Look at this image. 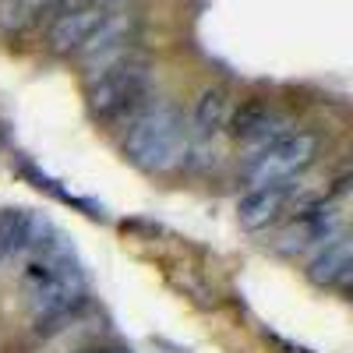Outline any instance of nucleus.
Masks as SVG:
<instances>
[{
  "label": "nucleus",
  "mask_w": 353,
  "mask_h": 353,
  "mask_svg": "<svg viewBox=\"0 0 353 353\" xmlns=\"http://www.w3.org/2000/svg\"><path fill=\"white\" fill-rule=\"evenodd\" d=\"M191 149L184 117L173 103H149L124 134V156L145 173H166L181 166Z\"/></svg>",
  "instance_id": "nucleus-1"
},
{
  "label": "nucleus",
  "mask_w": 353,
  "mask_h": 353,
  "mask_svg": "<svg viewBox=\"0 0 353 353\" xmlns=\"http://www.w3.org/2000/svg\"><path fill=\"white\" fill-rule=\"evenodd\" d=\"M152 68L145 57L131 53L128 61L88 78V113L106 124H131L152 99Z\"/></svg>",
  "instance_id": "nucleus-2"
},
{
  "label": "nucleus",
  "mask_w": 353,
  "mask_h": 353,
  "mask_svg": "<svg viewBox=\"0 0 353 353\" xmlns=\"http://www.w3.org/2000/svg\"><path fill=\"white\" fill-rule=\"evenodd\" d=\"M318 156V134L311 131H290L269 145L254 149L244 163V181L251 188L272 184V181H290V176L304 173Z\"/></svg>",
  "instance_id": "nucleus-3"
},
{
  "label": "nucleus",
  "mask_w": 353,
  "mask_h": 353,
  "mask_svg": "<svg viewBox=\"0 0 353 353\" xmlns=\"http://www.w3.org/2000/svg\"><path fill=\"white\" fill-rule=\"evenodd\" d=\"M339 230H343V219H339V209L332 201H304L297 209V216H293V223L283 230L279 251L297 254L311 244H325Z\"/></svg>",
  "instance_id": "nucleus-4"
},
{
  "label": "nucleus",
  "mask_w": 353,
  "mask_h": 353,
  "mask_svg": "<svg viewBox=\"0 0 353 353\" xmlns=\"http://www.w3.org/2000/svg\"><path fill=\"white\" fill-rule=\"evenodd\" d=\"M293 198H297V176L248 188L237 201V219L244 230H265L286 212V205H293Z\"/></svg>",
  "instance_id": "nucleus-5"
},
{
  "label": "nucleus",
  "mask_w": 353,
  "mask_h": 353,
  "mask_svg": "<svg viewBox=\"0 0 353 353\" xmlns=\"http://www.w3.org/2000/svg\"><path fill=\"white\" fill-rule=\"evenodd\" d=\"M53 226L25 209H0V269L11 258H25L43 237H50Z\"/></svg>",
  "instance_id": "nucleus-6"
},
{
  "label": "nucleus",
  "mask_w": 353,
  "mask_h": 353,
  "mask_svg": "<svg viewBox=\"0 0 353 353\" xmlns=\"http://www.w3.org/2000/svg\"><path fill=\"white\" fill-rule=\"evenodd\" d=\"M226 121H230V134L237 141L254 145V149H261V145H269V141L290 134V121H286V117L276 113L272 106L258 103V99L244 103L233 117H226Z\"/></svg>",
  "instance_id": "nucleus-7"
},
{
  "label": "nucleus",
  "mask_w": 353,
  "mask_h": 353,
  "mask_svg": "<svg viewBox=\"0 0 353 353\" xmlns=\"http://www.w3.org/2000/svg\"><path fill=\"white\" fill-rule=\"evenodd\" d=\"M353 276V241L339 230L336 237H329L314 251L307 261V279L314 286H329V290H346Z\"/></svg>",
  "instance_id": "nucleus-8"
},
{
  "label": "nucleus",
  "mask_w": 353,
  "mask_h": 353,
  "mask_svg": "<svg viewBox=\"0 0 353 353\" xmlns=\"http://www.w3.org/2000/svg\"><path fill=\"white\" fill-rule=\"evenodd\" d=\"M106 18L103 8L96 4H78V8H64L61 14L53 18L50 32H46V43L53 53H78L85 46V39L96 32V25Z\"/></svg>",
  "instance_id": "nucleus-9"
},
{
  "label": "nucleus",
  "mask_w": 353,
  "mask_h": 353,
  "mask_svg": "<svg viewBox=\"0 0 353 353\" xmlns=\"http://www.w3.org/2000/svg\"><path fill=\"white\" fill-rule=\"evenodd\" d=\"M226 117H230V96L226 88L212 85L205 88L194 103V131H191V141L194 145H209L223 128H226Z\"/></svg>",
  "instance_id": "nucleus-10"
},
{
  "label": "nucleus",
  "mask_w": 353,
  "mask_h": 353,
  "mask_svg": "<svg viewBox=\"0 0 353 353\" xmlns=\"http://www.w3.org/2000/svg\"><path fill=\"white\" fill-rule=\"evenodd\" d=\"M18 4H21V8L28 11V14H32V21H36V18H39L43 11H50V8L57 4V0H18Z\"/></svg>",
  "instance_id": "nucleus-11"
},
{
  "label": "nucleus",
  "mask_w": 353,
  "mask_h": 353,
  "mask_svg": "<svg viewBox=\"0 0 353 353\" xmlns=\"http://www.w3.org/2000/svg\"><path fill=\"white\" fill-rule=\"evenodd\" d=\"M269 339H272L279 350H286V353H311V350H304V346H297V343H290V339H283V336H276V332H272Z\"/></svg>",
  "instance_id": "nucleus-12"
},
{
  "label": "nucleus",
  "mask_w": 353,
  "mask_h": 353,
  "mask_svg": "<svg viewBox=\"0 0 353 353\" xmlns=\"http://www.w3.org/2000/svg\"><path fill=\"white\" fill-rule=\"evenodd\" d=\"M88 4H96V8H103V11H113V8H124L128 0H88Z\"/></svg>",
  "instance_id": "nucleus-13"
},
{
  "label": "nucleus",
  "mask_w": 353,
  "mask_h": 353,
  "mask_svg": "<svg viewBox=\"0 0 353 353\" xmlns=\"http://www.w3.org/2000/svg\"><path fill=\"white\" fill-rule=\"evenodd\" d=\"M78 353H124V350H117V346H88V350H78Z\"/></svg>",
  "instance_id": "nucleus-14"
}]
</instances>
